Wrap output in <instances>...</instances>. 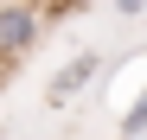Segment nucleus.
<instances>
[{
  "mask_svg": "<svg viewBox=\"0 0 147 140\" xmlns=\"http://www.w3.org/2000/svg\"><path fill=\"white\" fill-rule=\"evenodd\" d=\"M96 77H102V57H96V51H83V57H70V64L58 70V77L45 83V102H70V96H77V89H90Z\"/></svg>",
  "mask_w": 147,
  "mask_h": 140,
  "instance_id": "f03ea898",
  "label": "nucleus"
},
{
  "mask_svg": "<svg viewBox=\"0 0 147 140\" xmlns=\"http://www.w3.org/2000/svg\"><path fill=\"white\" fill-rule=\"evenodd\" d=\"M45 32L38 0H0V57H26Z\"/></svg>",
  "mask_w": 147,
  "mask_h": 140,
  "instance_id": "f257e3e1",
  "label": "nucleus"
},
{
  "mask_svg": "<svg viewBox=\"0 0 147 140\" xmlns=\"http://www.w3.org/2000/svg\"><path fill=\"white\" fill-rule=\"evenodd\" d=\"M115 13H128V19H134V13H147V0H115Z\"/></svg>",
  "mask_w": 147,
  "mask_h": 140,
  "instance_id": "20e7f679",
  "label": "nucleus"
},
{
  "mask_svg": "<svg viewBox=\"0 0 147 140\" xmlns=\"http://www.w3.org/2000/svg\"><path fill=\"white\" fill-rule=\"evenodd\" d=\"M121 140H147V89L128 102V115H121Z\"/></svg>",
  "mask_w": 147,
  "mask_h": 140,
  "instance_id": "7ed1b4c3",
  "label": "nucleus"
}]
</instances>
